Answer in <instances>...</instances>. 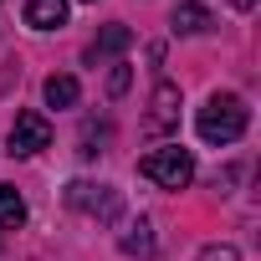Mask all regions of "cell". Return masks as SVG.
Returning a JSON list of instances; mask_svg holds the SVG:
<instances>
[{"instance_id": "1", "label": "cell", "mask_w": 261, "mask_h": 261, "mask_svg": "<svg viewBox=\"0 0 261 261\" xmlns=\"http://www.w3.org/2000/svg\"><path fill=\"white\" fill-rule=\"evenodd\" d=\"M246 123H251V108H246L241 92H215V97L200 108V118H195L200 139H205V144H220V149L246 134Z\"/></svg>"}, {"instance_id": "2", "label": "cell", "mask_w": 261, "mask_h": 261, "mask_svg": "<svg viewBox=\"0 0 261 261\" xmlns=\"http://www.w3.org/2000/svg\"><path fill=\"white\" fill-rule=\"evenodd\" d=\"M139 174H144V179H154V185H164V190H185V185L195 179V154H190V149H179V144L154 149V154H144V159H139Z\"/></svg>"}, {"instance_id": "3", "label": "cell", "mask_w": 261, "mask_h": 261, "mask_svg": "<svg viewBox=\"0 0 261 261\" xmlns=\"http://www.w3.org/2000/svg\"><path fill=\"white\" fill-rule=\"evenodd\" d=\"M41 149H51V123L41 113H16V123H11V154L16 159H31Z\"/></svg>"}, {"instance_id": "4", "label": "cell", "mask_w": 261, "mask_h": 261, "mask_svg": "<svg viewBox=\"0 0 261 261\" xmlns=\"http://www.w3.org/2000/svg\"><path fill=\"white\" fill-rule=\"evenodd\" d=\"M67 200L77 205V210H87V215H97V220H118V210H123V200H118V190L113 185H72L67 190Z\"/></svg>"}, {"instance_id": "5", "label": "cell", "mask_w": 261, "mask_h": 261, "mask_svg": "<svg viewBox=\"0 0 261 261\" xmlns=\"http://www.w3.org/2000/svg\"><path fill=\"white\" fill-rule=\"evenodd\" d=\"M149 134H169V128L179 123V87L174 82H159L154 87V97H149Z\"/></svg>"}, {"instance_id": "6", "label": "cell", "mask_w": 261, "mask_h": 261, "mask_svg": "<svg viewBox=\"0 0 261 261\" xmlns=\"http://www.w3.org/2000/svg\"><path fill=\"white\" fill-rule=\"evenodd\" d=\"M169 26L179 36H200V31H210V11L200 6V0H179V6L169 11Z\"/></svg>"}, {"instance_id": "7", "label": "cell", "mask_w": 261, "mask_h": 261, "mask_svg": "<svg viewBox=\"0 0 261 261\" xmlns=\"http://www.w3.org/2000/svg\"><path fill=\"white\" fill-rule=\"evenodd\" d=\"M26 26H36V31L67 26V0H26Z\"/></svg>"}, {"instance_id": "8", "label": "cell", "mask_w": 261, "mask_h": 261, "mask_svg": "<svg viewBox=\"0 0 261 261\" xmlns=\"http://www.w3.org/2000/svg\"><path fill=\"white\" fill-rule=\"evenodd\" d=\"M118 246H123V256H154V225H149L144 215L128 220L123 236H118Z\"/></svg>"}, {"instance_id": "9", "label": "cell", "mask_w": 261, "mask_h": 261, "mask_svg": "<svg viewBox=\"0 0 261 261\" xmlns=\"http://www.w3.org/2000/svg\"><path fill=\"white\" fill-rule=\"evenodd\" d=\"M128 46H134V31H128V26H108L97 41H92V51H87V62H102V57H118V51H128Z\"/></svg>"}, {"instance_id": "10", "label": "cell", "mask_w": 261, "mask_h": 261, "mask_svg": "<svg viewBox=\"0 0 261 261\" xmlns=\"http://www.w3.org/2000/svg\"><path fill=\"white\" fill-rule=\"evenodd\" d=\"M41 92H46V108H77V97H82V87H77V77H67V72H62V77L51 72Z\"/></svg>"}, {"instance_id": "11", "label": "cell", "mask_w": 261, "mask_h": 261, "mask_svg": "<svg viewBox=\"0 0 261 261\" xmlns=\"http://www.w3.org/2000/svg\"><path fill=\"white\" fill-rule=\"evenodd\" d=\"M21 220H26V200H21V190H16V185H0V225L16 230Z\"/></svg>"}, {"instance_id": "12", "label": "cell", "mask_w": 261, "mask_h": 261, "mask_svg": "<svg viewBox=\"0 0 261 261\" xmlns=\"http://www.w3.org/2000/svg\"><path fill=\"white\" fill-rule=\"evenodd\" d=\"M195 261H241V251L236 246H225V241H210V246H200V256Z\"/></svg>"}, {"instance_id": "13", "label": "cell", "mask_w": 261, "mask_h": 261, "mask_svg": "<svg viewBox=\"0 0 261 261\" xmlns=\"http://www.w3.org/2000/svg\"><path fill=\"white\" fill-rule=\"evenodd\" d=\"M128 77H134V72H128V67L118 62V67L108 72V97H123V92H128Z\"/></svg>"}, {"instance_id": "14", "label": "cell", "mask_w": 261, "mask_h": 261, "mask_svg": "<svg viewBox=\"0 0 261 261\" xmlns=\"http://www.w3.org/2000/svg\"><path fill=\"white\" fill-rule=\"evenodd\" d=\"M230 6H236V11H241V16H251V11H256V6H261V0H230Z\"/></svg>"}]
</instances>
